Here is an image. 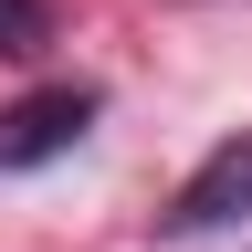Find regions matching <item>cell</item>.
<instances>
[{
    "label": "cell",
    "mask_w": 252,
    "mask_h": 252,
    "mask_svg": "<svg viewBox=\"0 0 252 252\" xmlns=\"http://www.w3.org/2000/svg\"><path fill=\"white\" fill-rule=\"evenodd\" d=\"M84 126H94V94H84V84L21 94V105H0V168H42V158H63Z\"/></svg>",
    "instance_id": "6da1fadb"
},
{
    "label": "cell",
    "mask_w": 252,
    "mask_h": 252,
    "mask_svg": "<svg viewBox=\"0 0 252 252\" xmlns=\"http://www.w3.org/2000/svg\"><path fill=\"white\" fill-rule=\"evenodd\" d=\"M252 210V137H220L200 168H189V189L168 200V231H220V220Z\"/></svg>",
    "instance_id": "7a4b0ae2"
},
{
    "label": "cell",
    "mask_w": 252,
    "mask_h": 252,
    "mask_svg": "<svg viewBox=\"0 0 252 252\" xmlns=\"http://www.w3.org/2000/svg\"><path fill=\"white\" fill-rule=\"evenodd\" d=\"M42 42H53V11H42V0H0V53H11V63H32Z\"/></svg>",
    "instance_id": "3957f363"
}]
</instances>
